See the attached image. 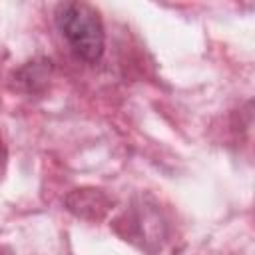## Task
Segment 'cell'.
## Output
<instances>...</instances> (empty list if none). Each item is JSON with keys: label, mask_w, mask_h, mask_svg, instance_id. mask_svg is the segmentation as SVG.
I'll use <instances>...</instances> for the list:
<instances>
[{"label": "cell", "mask_w": 255, "mask_h": 255, "mask_svg": "<svg viewBox=\"0 0 255 255\" xmlns=\"http://www.w3.org/2000/svg\"><path fill=\"white\" fill-rule=\"evenodd\" d=\"M56 24L78 58L92 64L102 58L104 26L96 8L86 2H62L56 6Z\"/></svg>", "instance_id": "6da1fadb"}, {"label": "cell", "mask_w": 255, "mask_h": 255, "mask_svg": "<svg viewBox=\"0 0 255 255\" xmlns=\"http://www.w3.org/2000/svg\"><path fill=\"white\" fill-rule=\"evenodd\" d=\"M68 209L82 215V217H88V211H92L90 217H100L98 209L106 211L108 209V199L98 189H76L68 197Z\"/></svg>", "instance_id": "7a4b0ae2"}, {"label": "cell", "mask_w": 255, "mask_h": 255, "mask_svg": "<svg viewBox=\"0 0 255 255\" xmlns=\"http://www.w3.org/2000/svg\"><path fill=\"white\" fill-rule=\"evenodd\" d=\"M0 255H10V253H8V251H6V249L0 245Z\"/></svg>", "instance_id": "3957f363"}]
</instances>
